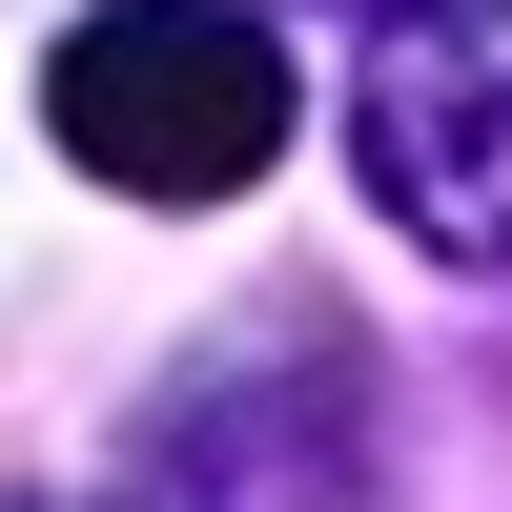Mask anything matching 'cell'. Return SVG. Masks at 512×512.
<instances>
[{"label":"cell","instance_id":"cell-1","mask_svg":"<svg viewBox=\"0 0 512 512\" xmlns=\"http://www.w3.org/2000/svg\"><path fill=\"white\" fill-rule=\"evenodd\" d=\"M103 512H390V431H369V349L308 308L226 328L144 390V451H123Z\"/></svg>","mask_w":512,"mask_h":512},{"label":"cell","instance_id":"cell-2","mask_svg":"<svg viewBox=\"0 0 512 512\" xmlns=\"http://www.w3.org/2000/svg\"><path fill=\"white\" fill-rule=\"evenodd\" d=\"M41 123H62L82 185L123 205H246L287 144V41L246 21V0H103V21H62V62H41Z\"/></svg>","mask_w":512,"mask_h":512},{"label":"cell","instance_id":"cell-3","mask_svg":"<svg viewBox=\"0 0 512 512\" xmlns=\"http://www.w3.org/2000/svg\"><path fill=\"white\" fill-rule=\"evenodd\" d=\"M349 164L431 267H512V0H390L369 21Z\"/></svg>","mask_w":512,"mask_h":512}]
</instances>
